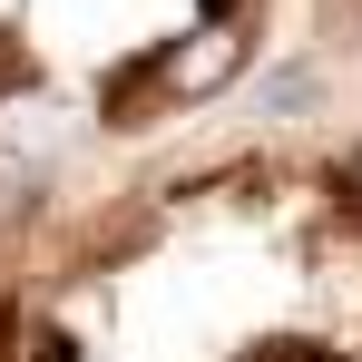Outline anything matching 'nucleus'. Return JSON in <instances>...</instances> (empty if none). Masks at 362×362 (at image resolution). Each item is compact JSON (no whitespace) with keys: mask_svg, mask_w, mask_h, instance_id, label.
<instances>
[{"mask_svg":"<svg viewBox=\"0 0 362 362\" xmlns=\"http://www.w3.org/2000/svg\"><path fill=\"white\" fill-rule=\"evenodd\" d=\"M0 362H362V118L10 177Z\"/></svg>","mask_w":362,"mask_h":362,"instance_id":"1","label":"nucleus"},{"mask_svg":"<svg viewBox=\"0 0 362 362\" xmlns=\"http://www.w3.org/2000/svg\"><path fill=\"white\" fill-rule=\"evenodd\" d=\"M284 0H0V177L167 147L274 49Z\"/></svg>","mask_w":362,"mask_h":362,"instance_id":"2","label":"nucleus"},{"mask_svg":"<svg viewBox=\"0 0 362 362\" xmlns=\"http://www.w3.org/2000/svg\"><path fill=\"white\" fill-rule=\"evenodd\" d=\"M313 10V40L323 49H362V0H303Z\"/></svg>","mask_w":362,"mask_h":362,"instance_id":"3","label":"nucleus"}]
</instances>
